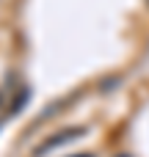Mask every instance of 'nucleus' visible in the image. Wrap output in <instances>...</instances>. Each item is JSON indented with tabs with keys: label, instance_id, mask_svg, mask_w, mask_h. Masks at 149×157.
<instances>
[{
	"label": "nucleus",
	"instance_id": "f257e3e1",
	"mask_svg": "<svg viewBox=\"0 0 149 157\" xmlns=\"http://www.w3.org/2000/svg\"><path fill=\"white\" fill-rule=\"evenodd\" d=\"M80 135V130H69V132H61V135H53L47 144H41L39 149H36V155H44V152H50V149H55V146H61V144H66V141H72V138H77Z\"/></svg>",
	"mask_w": 149,
	"mask_h": 157
}]
</instances>
